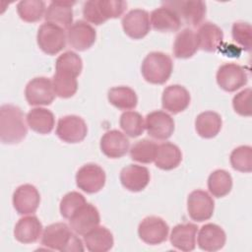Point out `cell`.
<instances>
[{
  "label": "cell",
  "instance_id": "obj_32",
  "mask_svg": "<svg viewBox=\"0 0 252 252\" xmlns=\"http://www.w3.org/2000/svg\"><path fill=\"white\" fill-rule=\"evenodd\" d=\"M222 121L219 113L205 111L200 113L195 120V128L199 136L210 139L216 137L221 129Z\"/></svg>",
  "mask_w": 252,
  "mask_h": 252
},
{
  "label": "cell",
  "instance_id": "obj_11",
  "mask_svg": "<svg viewBox=\"0 0 252 252\" xmlns=\"http://www.w3.org/2000/svg\"><path fill=\"white\" fill-rule=\"evenodd\" d=\"M248 82L246 70L235 63H225L217 72V83L225 92H235Z\"/></svg>",
  "mask_w": 252,
  "mask_h": 252
},
{
  "label": "cell",
  "instance_id": "obj_8",
  "mask_svg": "<svg viewBox=\"0 0 252 252\" xmlns=\"http://www.w3.org/2000/svg\"><path fill=\"white\" fill-rule=\"evenodd\" d=\"M88 133L85 120L77 115H66L58 120L56 127L57 137L65 143L82 142Z\"/></svg>",
  "mask_w": 252,
  "mask_h": 252
},
{
  "label": "cell",
  "instance_id": "obj_27",
  "mask_svg": "<svg viewBox=\"0 0 252 252\" xmlns=\"http://www.w3.org/2000/svg\"><path fill=\"white\" fill-rule=\"evenodd\" d=\"M197 34L199 48L207 52H215L221 45L222 31L215 24L207 22L199 27Z\"/></svg>",
  "mask_w": 252,
  "mask_h": 252
},
{
  "label": "cell",
  "instance_id": "obj_6",
  "mask_svg": "<svg viewBox=\"0 0 252 252\" xmlns=\"http://www.w3.org/2000/svg\"><path fill=\"white\" fill-rule=\"evenodd\" d=\"M37 44L48 55H55L66 45L67 34L59 26L50 23L42 24L37 31Z\"/></svg>",
  "mask_w": 252,
  "mask_h": 252
},
{
  "label": "cell",
  "instance_id": "obj_35",
  "mask_svg": "<svg viewBox=\"0 0 252 252\" xmlns=\"http://www.w3.org/2000/svg\"><path fill=\"white\" fill-rule=\"evenodd\" d=\"M158 146L154 141L142 139L136 142L130 149V157L141 163H151L155 160Z\"/></svg>",
  "mask_w": 252,
  "mask_h": 252
},
{
  "label": "cell",
  "instance_id": "obj_26",
  "mask_svg": "<svg viewBox=\"0 0 252 252\" xmlns=\"http://www.w3.org/2000/svg\"><path fill=\"white\" fill-rule=\"evenodd\" d=\"M42 232V224L35 216H28L19 220L14 228L15 238L24 244L38 240Z\"/></svg>",
  "mask_w": 252,
  "mask_h": 252
},
{
  "label": "cell",
  "instance_id": "obj_20",
  "mask_svg": "<svg viewBox=\"0 0 252 252\" xmlns=\"http://www.w3.org/2000/svg\"><path fill=\"white\" fill-rule=\"evenodd\" d=\"M189 92L180 85H171L164 89L161 96L163 109L176 114L185 110L190 103Z\"/></svg>",
  "mask_w": 252,
  "mask_h": 252
},
{
  "label": "cell",
  "instance_id": "obj_1",
  "mask_svg": "<svg viewBox=\"0 0 252 252\" xmlns=\"http://www.w3.org/2000/svg\"><path fill=\"white\" fill-rule=\"evenodd\" d=\"M82 69L83 62L77 53L66 51L61 54L56 60V72L52 78L55 94L63 98L73 96L78 89L77 77L81 74Z\"/></svg>",
  "mask_w": 252,
  "mask_h": 252
},
{
  "label": "cell",
  "instance_id": "obj_12",
  "mask_svg": "<svg viewBox=\"0 0 252 252\" xmlns=\"http://www.w3.org/2000/svg\"><path fill=\"white\" fill-rule=\"evenodd\" d=\"M163 4L174 9L181 22L192 27L200 25L206 15V4L200 0L166 1Z\"/></svg>",
  "mask_w": 252,
  "mask_h": 252
},
{
  "label": "cell",
  "instance_id": "obj_39",
  "mask_svg": "<svg viewBox=\"0 0 252 252\" xmlns=\"http://www.w3.org/2000/svg\"><path fill=\"white\" fill-rule=\"evenodd\" d=\"M87 201L85 197L76 191H72L67 193L60 202V213L61 216L65 219H70L72 215L84 204H86Z\"/></svg>",
  "mask_w": 252,
  "mask_h": 252
},
{
  "label": "cell",
  "instance_id": "obj_5",
  "mask_svg": "<svg viewBox=\"0 0 252 252\" xmlns=\"http://www.w3.org/2000/svg\"><path fill=\"white\" fill-rule=\"evenodd\" d=\"M173 69L169 55L154 51L149 53L143 60L141 71L144 79L155 85L164 84L170 77Z\"/></svg>",
  "mask_w": 252,
  "mask_h": 252
},
{
  "label": "cell",
  "instance_id": "obj_10",
  "mask_svg": "<svg viewBox=\"0 0 252 252\" xmlns=\"http://www.w3.org/2000/svg\"><path fill=\"white\" fill-rule=\"evenodd\" d=\"M105 172L95 163L83 165L76 174L77 186L86 193L94 194L102 189L105 184Z\"/></svg>",
  "mask_w": 252,
  "mask_h": 252
},
{
  "label": "cell",
  "instance_id": "obj_34",
  "mask_svg": "<svg viewBox=\"0 0 252 252\" xmlns=\"http://www.w3.org/2000/svg\"><path fill=\"white\" fill-rule=\"evenodd\" d=\"M232 188L231 175L223 170L217 169L213 171L208 178V189L211 194L217 198L226 196Z\"/></svg>",
  "mask_w": 252,
  "mask_h": 252
},
{
  "label": "cell",
  "instance_id": "obj_18",
  "mask_svg": "<svg viewBox=\"0 0 252 252\" xmlns=\"http://www.w3.org/2000/svg\"><path fill=\"white\" fill-rule=\"evenodd\" d=\"M40 195L32 184L19 186L13 194V206L19 215L33 214L39 205Z\"/></svg>",
  "mask_w": 252,
  "mask_h": 252
},
{
  "label": "cell",
  "instance_id": "obj_24",
  "mask_svg": "<svg viewBox=\"0 0 252 252\" xmlns=\"http://www.w3.org/2000/svg\"><path fill=\"white\" fill-rule=\"evenodd\" d=\"M198 246L205 251H218L221 249L226 240L224 230L218 224L206 223L198 233Z\"/></svg>",
  "mask_w": 252,
  "mask_h": 252
},
{
  "label": "cell",
  "instance_id": "obj_22",
  "mask_svg": "<svg viewBox=\"0 0 252 252\" xmlns=\"http://www.w3.org/2000/svg\"><path fill=\"white\" fill-rule=\"evenodd\" d=\"M120 181L124 188L132 192L142 191L150 182V171L147 167L138 164H129L122 168Z\"/></svg>",
  "mask_w": 252,
  "mask_h": 252
},
{
  "label": "cell",
  "instance_id": "obj_33",
  "mask_svg": "<svg viewBox=\"0 0 252 252\" xmlns=\"http://www.w3.org/2000/svg\"><path fill=\"white\" fill-rule=\"evenodd\" d=\"M109 102L121 110H130L137 106L138 97L134 90L129 87H114L108 91Z\"/></svg>",
  "mask_w": 252,
  "mask_h": 252
},
{
  "label": "cell",
  "instance_id": "obj_28",
  "mask_svg": "<svg viewBox=\"0 0 252 252\" xmlns=\"http://www.w3.org/2000/svg\"><path fill=\"white\" fill-rule=\"evenodd\" d=\"M84 242L92 252H105L112 248V233L105 226H96L84 235Z\"/></svg>",
  "mask_w": 252,
  "mask_h": 252
},
{
  "label": "cell",
  "instance_id": "obj_19",
  "mask_svg": "<svg viewBox=\"0 0 252 252\" xmlns=\"http://www.w3.org/2000/svg\"><path fill=\"white\" fill-rule=\"evenodd\" d=\"M150 23L154 30L161 32H176L182 25V22L175 10L164 4L151 13Z\"/></svg>",
  "mask_w": 252,
  "mask_h": 252
},
{
  "label": "cell",
  "instance_id": "obj_16",
  "mask_svg": "<svg viewBox=\"0 0 252 252\" xmlns=\"http://www.w3.org/2000/svg\"><path fill=\"white\" fill-rule=\"evenodd\" d=\"M121 24L125 33L133 39L145 37L151 29L149 13L143 9H134L128 12L123 17Z\"/></svg>",
  "mask_w": 252,
  "mask_h": 252
},
{
  "label": "cell",
  "instance_id": "obj_29",
  "mask_svg": "<svg viewBox=\"0 0 252 252\" xmlns=\"http://www.w3.org/2000/svg\"><path fill=\"white\" fill-rule=\"evenodd\" d=\"M198 49L197 34L193 30L187 28L178 32L173 44V54L176 58H190Z\"/></svg>",
  "mask_w": 252,
  "mask_h": 252
},
{
  "label": "cell",
  "instance_id": "obj_40",
  "mask_svg": "<svg viewBox=\"0 0 252 252\" xmlns=\"http://www.w3.org/2000/svg\"><path fill=\"white\" fill-rule=\"evenodd\" d=\"M233 40L243 47L244 50L250 51L252 47V29L249 23L235 22L231 31Z\"/></svg>",
  "mask_w": 252,
  "mask_h": 252
},
{
  "label": "cell",
  "instance_id": "obj_37",
  "mask_svg": "<svg viewBox=\"0 0 252 252\" xmlns=\"http://www.w3.org/2000/svg\"><path fill=\"white\" fill-rule=\"evenodd\" d=\"M119 124L124 133L132 138L139 137L145 130L143 116L136 111H125L121 114Z\"/></svg>",
  "mask_w": 252,
  "mask_h": 252
},
{
  "label": "cell",
  "instance_id": "obj_41",
  "mask_svg": "<svg viewBox=\"0 0 252 252\" xmlns=\"http://www.w3.org/2000/svg\"><path fill=\"white\" fill-rule=\"evenodd\" d=\"M250 97H251V89L247 88L238 94H236L232 99V106L236 113L241 116H250L251 105H250Z\"/></svg>",
  "mask_w": 252,
  "mask_h": 252
},
{
  "label": "cell",
  "instance_id": "obj_25",
  "mask_svg": "<svg viewBox=\"0 0 252 252\" xmlns=\"http://www.w3.org/2000/svg\"><path fill=\"white\" fill-rule=\"evenodd\" d=\"M198 226L191 222L179 223L172 228L170 243L181 251H192L196 247V235Z\"/></svg>",
  "mask_w": 252,
  "mask_h": 252
},
{
  "label": "cell",
  "instance_id": "obj_30",
  "mask_svg": "<svg viewBox=\"0 0 252 252\" xmlns=\"http://www.w3.org/2000/svg\"><path fill=\"white\" fill-rule=\"evenodd\" d=\"M182 160V154L179 148L169 142L158 146L155 158L156 165L162 170H171L179 165Z\"/></svg>",
  "mask_w": 252,
  "mask_h": 252
},
{
  "label": "cell",
  "instance_id": "obj_4",
  "mask_svg": "<svg viewBox=\"0 0 252 252\" xmlns=\"http://www.w3.org/2000/svg\"><path fill=\"white\" fill-rule=\"evenodd\" d=\"M127 8L122 0H90L84 3L83 16L87 22L101 25L108 19L119 18Z\"/></svg>",
  "mask_w": 252,
  "mask_h": 252
},
{
  "label": "cell",
  "instance_id": "obj_9",
  "mask_svg": "<svg viewBox=\"0 0 252 252\" xmlns=\"http://www.w3.org/2000/svg\"><path fill=\"white\" fill-rule=\"evenodd\" d=\"M169 227L159 217L150 216L145 218L139 224L138 234L147 244L158 245L164 242L168 236Z\"/></svg>",
  "mask_w": 252,
  "mask_h": 252
},
{
  "label": "cell",
  "instance_id": "obj_21",
  "mask_svg": "<svg viewBox=\"0 0 252 252\" xmlns=\"http://www.w3.org/2000/svg\"><path fill=\"white\" fill-rule=\"evenodd\" d=\"M129 140L118 130H109L100 139L101 152L110 158H119L125 156L129 150Z\"/></svg>",
  "mask_w": 252,
  "mask_h": 252
},
{
  "label": "cell",
  "instance_id": "obj_3",
  "mask_svg": "<svg viewBox=\"0 0 252 252\" xmlns=\"http://www.w3.org/2000/svg\"><path fill=\"white\" fill-rule=\"evenodd\" d=\"M41 244L46 248L58 251H84L81 239L64 222L49 224L43 231Z\"/></svg>",
  "mask_w": 252,
  "mask_h": 252
},
{
  "label": "cell",
  "instance_id": "obj_14",
  "mask_svg": "<svg viewBox=\"0 0 252 252\" xmlns=\"http://www.w3.org/2000/svg\"><path fill=\"white\" fill-rule=\"evenodd\" d=\"M145 128L149 136L156 140H166L174 131V121L172 117L164 111L155 110L147 114Z\"/></svg>",
  "mask_w": 252,
  "mask_h": 252
},
{
  "label": "cell",
  "instance_id": "obj_17",
  "mask_svg": "<svg viewBox=\"0 0 252 252\" xmlns=\"http://www.w3.org/2000/svg\"><path fill=\"white\" fill-rule=\"evenodd\" d=\"M95 38V30L84 21L75 22L67 31V40L69 44L79 51H84L92 47Z\"/></svg>",
  "mask_w": 252,
  "mask_h": 252
},
{
  "label": "cell",
  "instance_id": "obj_2",
  "mask_svg": "<svg viewBox=\"0 0 252 252\" xmlns=\"http://www.w3.org/2000/svg\"><path fill=\"white\" fill-rule=\"evenodd\" d=\"M28 128L21 108L3 104L0 108V139L3 144H17L25 139Z\"/></svg>",
  "mask_w": 252,
  "mask_h": 252
},
{
  "label": "cell",
  "instance_id": "obj_38",
  "mask_svg": "<svg viewBox=\"0 0 252 252\" xmlns=\"http://www.w3.org/2000/svg\"><path fill=\"white\" fill-rule=\"evenodd\" d=\"M230 164L233 169L241 172L252 170V148L250 146H240L230 154Z\"/></svg>",
  "mask_w": 252,
  "mask_h": 252
},
{
  "label": "cell",
  "instance_id": "obj_31",
  "mask_svg": "<svg viewBox=\"0 0 252 252\" xmlns=\"http://www.w3.org/2000/svg\"><path fill=\"white\" fill-rule=\"evenodd\" d=\"M27 122L32 131L39 134H48L54 128L55 119L50 110L36 107L29 111L27 114Z\"/></svg>",
  "mask_w": 252,
  "mask_h": 252
},
{
  "label": "cell",
  "instance_id": "obj_36",
  "mask_svg": "<svg viewBox=\"0 0 252 252\" xmlns=\"http://www.w3.org/2000/svg\"><path fill=\"white\" fill-rule=\"evenodd\" d=\"M45 11V3L41 0H22L17 5L20 18L28 23L39 21Z\"/></svg>",
  "mask_w": 252,
  "mask_h": 252
},
{
  "label": "cell",
  "instance_id": "obj_7",
  "mask_svg": "<svg viewBox=\"0 0 252 252\" xmlns=\"http://www.w3.org/2000/svg\"><path fill=\"white\" fill-rule=\"evenodd\" d=\"M25 95L30 105H49L55 98L52 81L45 77L31 80L25 89Z\"/></svg>",
  "mask_w": 252,
  "mask_h": 252
},
{
  "label": "cell",
  "instance_id": "obj_23",
  "mask_svg": "<svg viewBox=\"0 0 252 252\" xmlns=\"http://www.w3.org/2000/svg\"><path fill=\"white\" fill-rule=\"evenodd\" d=\"M75 1H51L44 15L46 23L62 29H69L73 22V5Z\"/></svg>",
  "mask_w": 252,
  "mask_h": 252
},
{
  "label": "cell",
  "instance_id": "obj_13",
  "mask_svg": "<svg viewBox=\"0 0 252 252\" xmlns=\"http://www.w3.org/2000/svg\"><path fill=\"white\" fill-rule=\"evenodd\" d=\"M187 210L193 220L202 222L212 218L215 210V202L206 191L194 190L188 196Z\"/></svg>",
  "mask_w": 252,
  "mask_h": 252
},
{
  "label": "cell",
  "instance_id": "obj_15",
  "mask_svg": "<svg viewBox=\"0 0 252 252\" xmlns=\"http://www.w3.org/2000/svg\"><path fill=\"white\" fill-rule=\"evenodd\" d=\"M99 221L100 217L97 209L90 203L81 206L69 219L70 227L75 233L80 235H85L96 227Z\"/></svg>",
  "mask_w": 252,
  "mask_h": 252
}]
</instances>
